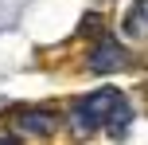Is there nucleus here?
<instances>
[{
    "label": "nucleus",
    "mask_w": 148,
    "mask_h": 145,
    "mask_svg": "<svg viewBox=\"0 0 148 145\" xmlns=\"http://www.w3.org/2000/svg\"><path fill=\"white\" fill-rule=\"evenodd\" d=\"M0 145H20V141H16V137H0Z\"/></svg>",
    "instance_id": "423d86ee"
},
{
    "label": "nucleus",
    "mask_w": 148,
    "mask_h": 145,
    "mask_svg": "<svg viewBox=\"0 0 148 145\" xmlns=\"http://www.w3.org/2000/svg\"><path fill=\"white\" fill-rule=\"evenodd\" d=\"M86 67L94 71V75H113V71H125V67H129V55L121 51V43H117V39L101 35L94 47H90V55H86Z\"/></svg>",
    "instance_id": "f03ea898"
},
{
    "label": "nucleus",
    "mask_w": 148,
    "mask_h": 145,
    "mask_svg": "<svg viewBox=\"0 0 148 145\" xmlns=\"http://www.w3.org/2000/svg\"><path fill=\"white\" fill-rule=\"evenodd\" d=\"M121 31L125 39H148V0H133L121 20Z\"/></svg>",
    "instance_id": "7ed1b4c3"
},
{
    "label": "nucleus",
    "mask_w": 148,
    "mask_h": 145,
    "mask_svg": "<svg viewBox=\"0 0 148 145\" xmlns=\"http://www.w3.org/2000/svg\"><path fill=\"white\" fill-rule=\"evenodd\" d=\"M121 94L113 90V86H101V90H90L86 98H78V106H74L70 122L78 133H90V130H105V122H109V114L117 110Z\"/></svg>",
    "instance_id": "f257e3e1"
},
{
    "label": "nucleus",
    "mask_w": 148,
    "mask_h": 145,
    "mask_svg": "<svg viewBox=\"0 0 148 145\" xmlns=\"http://www.w3.org/2000/svg\"><path fill=\"white\" fill-rule=\"evenodd\" d=\"M20 130L23 133H55V114L51 110H23L20 114Z\"/></svg>",
    "instance_id": "20e7f679"
},
{
    "label": "nucleus",
    "mask_w": 148,
    "mask_h": 145,
    "mask_svg": "<svg viewBox=\"0 0 148 145\" xmlns=\"http://www.w3.org/2000/svg\"><path fill=\"white\" fill-rule=\"evenodd\" d=\"M129 122H133V110H129V102L121 98L117 110L109 114V122H105V133H109V137H125V133H129Z\"/></svg>",
    "instance_id": "39448f33"
}]
</instances>
